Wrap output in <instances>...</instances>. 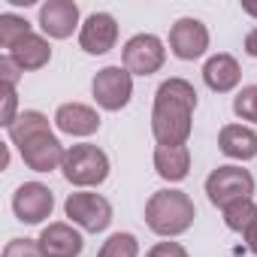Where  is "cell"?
Here are the masks:
<instances>
[{"label":"cell","mask_w":257,"mask_h":257,"mask_svg":"<svg viewBox=\"0 0 257 257\" xmlns=\"http://www.w3.org/2000/svg\"><path fill=\"white\" fill-rule=\"evenodd\" d=\"M155 170L164 182H182L191 173V149L188 146H158Z\"/></svg>","instance_id":"cell-17"},{"label":"cell","mask_w":257,"mask_h":257,"mask_svg":"<svg viewBox=\"0 0 257 257\" xmlns=\"http://www.w3.org/2000/svg\"><path fill=\"white\" fill-rule=\"evenodd\" d=\"M34 31H31V22L22 19V16H13V13H4L0 16V46L4 49H16L22 40H28Z\"/></svg>","instance_id":"cell-21"},{"label":"cell","mask_w":257,"mask_h":257,"mask_svg":"<svg viewBox=\"0 0 257 257\" xmlns=\"http://www.w3.org/2000/svg\"><path fill=\"white\" fill-rule=\"evenodd\" d=\"M209 49V28L200 19H179L170 28V52L179 61H197Z\"/></svg>","instance_id":"cell-10"},{"label":"cell","mask_w":257,"mask_h":257,"mask_svg":"<svg viewBox=\"0 0 257 257\" xmlns=\"http://www.w3.org/2000/svg\"><path fill=\"white\" fill-rule=\"evenodd\" d=\"M218 149L233 161H254L257 158V131L245 124H224L218 134Z\"/></svg>","instance_id":"cell-16"},{"label":"cell","mask_w":257,"mask_h":257,"mask_svg":"<svg viewBox=\"0 0 257 257\" xmlns=\"http://www.w3.org/2000/svg\"><path fill=\"white\" fill-rule=\"evenodd\" d=\"M118 43V22L109 13H91L79 28V46L88 55H106Z\"/></svg>","instance_id":"cell-11"},{"label":"cell","mask_w":257,"mask_h":257,"mask_svg":"<svg viewBox=\"0 0 257 257\" xmlns=\"http://www.w3.org/2000/svg\"><path fill=\"white\" fill-rule=\"evenodd\" d=\"M4 257H43L37 239H13L4 248Z\"/></svg>","instance_id":"cell-24"},{"label":"cell","mask_w":257,"mask_h":257,"mask_svg":"<svg viewBox=\"0 0 257 257\" xmlns=\"http://www.w3.org/2000/svg\"><path fill=\"white\" fill-rule=\"evenodd\" d=\"M19 76H22V70L16 67V61H13L10 55H4V58H0V82H4L7 88H16Z\"/></svg>","instance_id":"cell-27"},{"label":"cell","mask_w":257,"mask_h":257,"mask_svg":"<svg viewBox=\"0 0 257 257\" xmlns=\"http://www.w3.org/2000/svg\"><path fill=\"white\" fill-rule=\"evenodd\" d=\"M37 242H40L43 257H79L82 245H85L82 233L67 221H52L49 227H43Z\"/></svg>","instance_id":"cell-13"},{"label":"cell","mask_w":257,"mask_h":257,"mask_svg":"<svg viewBox=\"0 0 257 257\" xmlns=\"http://www.w3.org/2000/svg\"><path fill=\"white\" fill-rule=\"evenodd\" d=\"M194 218H197L194 200L176 188L155 191L146 203V224L158 236H182L191 230Z\"/></svg>","instance_id":"cell-2"},{"label":"cell","mask_w":257,"mask_h":257,"mask_svg":"<svg viewBox=\"0 0 257 257\" xmlns=\"http://www.w3.org/2000/svg\"><path fill=\"white\" fill-rule=\"evenodd\" d=\"M16 106H19V97H16V88H7L4 85V115H0V124L10 127L19 115H16Z\"/></svg>","instance_id":"cell-25"},{"label":"cell","mask_w":257,"mask_h":257,"mask_svg":"<svg viewBox=\"0 0 257 257\" xmlns=\"http://www.w3.org/2000/svg\"><path fill=\"white\" fill-rule=\"evenodd\" d=\"M97 257H140V242L134 233H112L97 251Z\"/></svg>","instance_id":"cell-22"},{"label":"cell","mask_w":257,"mask_h":257,"mask_svg":"<svg viewBox=\"0 0 257 257\" xmlns=\"http://www.w3.org/2000/svg\"><path fill=\"white\" fill-rule=\"evenodd\" d=\"M19 152H22V161H25L34 173L61 170V167H64V158H67V149H64L61 140L52 134V127H46V131L28 137L25 143H19Z\"/></svg>","instance_id":"cell-8"},{"label":"cell","mask_w":257,"mask_h":257,"mask_svg":"<svg viewBox=\"0 0 257 257\" xmlns=\"http://www.w3.org/2000/svg\"><path fill=\"white\" fill-rule=\"evenodd\" d=\"M55 209V194L43 182H25L13 194V212L22 224H43Z\"/></svg>","instance_id":"cell-9"},{"label":"cell","mask_w":257,"mask_h":257,"mask_svg":"<svg viewBox=\"0 0 257 257\" xmlns=\"http://www.w3.org/2000/svg\"><path fill=\"white\" fill-rule=\"evenodd\" d=\"M242 236H245V242H248V251H251V254H257V224H254L251 230H245Z\"/></svg>","instance_id":"cell-28"},{"label":"cell","mask_w":257,"mask_h":257,"mask_svg":"<svg viewBox=\"0 0 257 257\" xmlns=\"http://www.w3.org/2000/svg\"><path fill=\"white\" fill-rule=\"evenodd\" d=\"M242 13H245V16H254V19H257V4H242Z\"/></svg>","instance_id":"cell-30"},{"label":"cell","mask_w":257,"mask_h":257,"mask_svg":"<svg viewBox=\"0 0 257 257\" xmlns=\"http://www.w3.org/2000/svg\"><path fill=\"white\" fill-rule=\"evenodd\" d=\"M64 212L85 233H103L112 224V203L103 194H94V191H76V194H70L67 203H64Z\"/></svg>","instance_id":"cell-5"},{"label":"cell","mask_w":257,"mask_h":257,"mask_svg":"<svg viewBox=\"0 0 257 257\" xmlns=\"http://www.w3.org/2000/svg\"><path fill=\"white\" fill-rule=\"evenodd\" d=\"M194 109L197 91L188 79L173 76L158 85L152 109V134L158 146H188L194 131Z\"/></svg>","instance_id":"cell-1"},{"label":"cell","mask_w":257,"mask_h":257,"mask_svg":"<svg viewBox=\"0 0 257 257\" xmlns=\"http://www.w3.org/2000/svg\"><path fill=\"white\" fill-rule=\"evenodd\" d=\"M245 52H248L251 58H257V28H254V31L245 37Z\"/></svg>","instance_id":"cell-29"},{"label":"cell","mask_w":257,"mask_h":257,"mask_svg":"<svg viewBox=\"0 0 257 257\" xmlns=\"http://www.w3.org/2000/svg\"><path fill=\"white\" fill-rule=\"evenodd\" d=\"M221 212H224V224L233 233H245L257 224V203L254 200H236V203L224 206Z\"/></svg>","instance_id":"cell-20"},{"label":"cell","mask_w":257,"mask_h":257,"mask_svg":"<svg viewBox=\"0 0 257 257\" xmlns=\"http://www.w3.org/2000/svg\"><path fill=\"white\" fill-rule=\"evenodd\" d=\"M146 257H188V251H185V245H179V242H158V245L149 248Z\"/></svg>","instance_id":"cell-26"},{"label":"cell","mask_w":257,"mask_h":257,"mask_svg":"<svg viewBox=\"0 0 257 257\" xmlns=\"http://www.w3.org/2000/svg\"><path fill=\"white\" fill-rule=\"evenodd\" d=\"M239 79H242V67H239V61H236L233 55H227V52H218V55H212V58L203 64V82H206V88L215 91V94L233 91V88L239 85Z\"/></svg>","instance_id":"cell-15"},{"label":"cell","mask_w":257,"mask_h":257,"mask_svg":"<svg viewBox=\"0 0 257 257\" xmlns=\"http://www.w3.org/2000/svg\"><path fill=\"white\" fill-rule=\"evenodd\" d=\"M10 58L16 61V67H19L22 73L43 70V67L52 61V46H49V40H43V37L31 34L28 40H22V43L10 52Z\"/></svg>","instance_id":"cell-18"},{"label":"cell","mask_w":257,"mask_h":257,"mask_svg":"<svg viewBox=\"0 0 257 257\" xmlns=\"http://www.w3.org/2000/svg\"><path fill=\"white\" fill-rule=\"evenodd\" d=\"M251 194H254V176L242 167L227 164V167L212 170L206 179V197L218 209H224L236 200H251Z\"/></svg>","instance_id":"cell-4"},{"label":"cell","mask_w":257,"mask_h":257,"mask_svg":"<svg viewBox=\"0 0 257 257\" xmlns=\"http://www.w3.org/2000/svg\"><path fill=\"white\" fill-rule=\"evenodd\" d=\"M40 28L52 40H67L79 28V7L73 0H46L40 7Z\"/></svg>","instance_id":"cell-12"},{"label":"cell","mask_w":257,"mask_h":257,"mask_svg":"<svg viewBox=\"0 0 257 257\" xmlns=\"http://www.w3.org/2000/svg\"><path fill=\"white\" fill-rule=\"evenodd\" d=\"M233 112H236V118L257 124V85H245L233 97Z\"/></svg>","instance_id":"cell-23"},{"label":"cell","mask_w":257,"mask_h":257,"mask_svg":"<svg viewBox=\"0 0 257 257\" xmlns=\"http://www.w3.org/2000/svg\"><path fill=\"white\" fill-rule=\"evenodd\" d=\"M91 94H94V100H97L100 109L118 112V109H124L127 103H131V97H134V76L127 73L121 64L118 67H103L94 76V82H91Z\"/></svg>","instance_id":"cell-6"},{"label":"cell","mask_w":257,"mask_h":257,"mask_svg":"<svg viewBox=\"0 0 257 257\" xmlns=\"http://www.w3.org/2000/svg\"><path fill=\"white\" fill-rule=\"evenodd\" d=\"M46 127H49V118H46L43 112H37V109H25V112H19V118L7 127V134H10V143L19 146V143H25L28 137L46 131Z\"/></svg>","instance_id":"cell-19"},{"label":"cell","mask_w":257,"mask_h":257,"mask_svg":"<svg viewBox=\"0 0 257 257\" xmlns=\"http://www.w3.org/2000/svg\"><path fill=\"white\" fill-rule=\"evenodd\" d=\"M55 124L67 137H91L100 131V115L85 103H64L55 112Z\"/></svg>","instance_id":"cell-14"},{"label":"cell","mask_w":257,"mask_h":257,"mask_svg":"<svg viewBox=\"0 0 257 257\" xmlns=\"http://www.w3.org/2000/svg\"><path fill=\"white\" fill-rule=\"evenodd\" d=\"M121 61H124V70L131 76H152L164 67L167 61V49L161 43V37L155 34H137L124 43V52H121Z\"/></svg>","instance_id":"cell-7"},{"label":"cell","mask_w":257,"mask_h":257,"mask_svg":"<svg viewBox=\"0 0 257 257\" xmlns=\"http://www.w3.org/2000/svg\"><path fill=\"white\" fill-rule=\"evenodd\" d=\"M64 179L76 188H97L109 179V158L103 149L82 143V146H70L64 167H61Z\"/></svg>","instance_id":"cell-3"}]
</instances>
